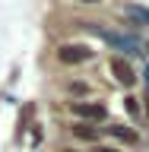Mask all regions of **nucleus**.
I'll use <instances>...</instances> for the list:
<instances>
[{
    "instance_id": "6e6552de",
    "label": "nucleus",
    "mask_w": 149,
    "mask_h": 152,
    "mask_svg": "<svg viewBox=\"0 0 149 152\" xmlns=\"http://www.w3.org/2000/svg\"><path fill=\"white\" fill-rule=\"evenodd\" d=\"M67 89H70L73 95H86V92H89V86H86V83H70Z\"/></svg>"
},
{
    "instance_id": "423d86ee",
    "label": "nucleus",
    "mask_w": 149,
    "mask_h": 152,
    "mask_svg": "<svg viewBox=\"0 0 149 152\" xmlns=\"http://www.w3.org/2000/svg\"><path fill=\"white\" fill-rule=\"evenodd\" d=\"M124 16L137 19L140 26H149V10H143V7H124Z\"/></svg>"
},
{
    "instance_id": "f03ea898",
    "label": "nucleus",
    "mask_w": 149,
    "mask_h": 152,
    "mask_svg": "<svg viewBox=\"0 0 149 152\" xmlns=\"http://www.w3.org/2000/svg\"><path fill=\"white\" fill-rule=\"evenodd\" d=\"M57 60L67 66H76V64H86V60H92V51L86 45H60L57 48Z\"/></svg>"
},
{
    "instance_id": "39448f33",
    "label": "nucleus",
    "mask_w": 149,
    "mask_h": 152,
    "mask_svg": "<svg viewBox=\"0 0 149 152\" xmlns=\"http://www.w3.org/2000/svg\"><path fill=\"white\" fill-rule=\"evenodd\" d=\"M108 133H111V136H117V140H124V142H137V133L127 130L124 124H111V127H108Z\"/></svg>"
},
{
    "instance_id": "9d476101",
    "label": "nucleus",
    "mask_w": 149,
    "mask_h": 152,
    "mask_svg": "<svg viewBox=\"0 0 149 152\" xmlns=\"http://www.w3.org/2000/svg\"><path fill=\"white\" fill-rule=\"evenodd\" d=\"M95 152H117V149H111V146H98Z\"/></svg>"
},
{
    "instance_id": "0eeeda50",
    "label": "nucleus",
    "mask_w": 149,
    "mask_h": 152,
    "mask_svg": "<svg viewBox=\"0 0 149 152\" xmlns=\"http://www.w3.org/2000/svg\"><path fill=\"white\" fill-rule=\"evenodd\" d=\"M70 130H73V136H79V140H95V136H98V130H95V127H86V124H76Z\"/></svg>"
},
{
    "instance_id": "20e7f679",
    "label": "nucleus",
    "mask_w": 149,
    "mask_h": 152,
    "mask_svg": "<svg viewBox=\"0 0 149 152\" xmlns=\"http://www.w3.org/2000/svg\"><path fill=\"white\" fill-rule=\"evenodd\" d=\"M111 73H114V79L121 86H133V79H137V73H133V66L124 60V57H114L111 60Z\"/></svg>"
},
{
    "instance_id": "7ed1b4c3",
    "label": "nucleus",
    "mask_w": 149,
    "mask_h": 152,
    "mask_svg": "<svg viewBox=\"0 0 149 152\" xmlns=\"http://www.w3.org/2000/svg\"><path fill=\"white\" fill-rule=\"evenodd\" d=\"M70 111H73L76 117H86V121H105V117H108L105 104H98V102H73Z\"/></svg>"
},
{
    "instance_id": "f8f14e48",
    "label": "nucleus",
    "mask_w": 149,
    "mask_h": 152,
    "mask_svg": "<svg viewBox=\"0 0 149 152\" xmlns=\"http://www.w3.org/2000/svg\"><path fill=\"white\" fill-rule=\"evenodd\" d=\"M67 152H76V149H67Z\"/></svg>"
},
{
    "instance_id": "9b49d317",
    "label": "nucleus",
    "mask_w": 149,
    "mask_h": 152,
    "mask_svg": "<svg viewBox=\"0 0 149 152\" xmlns=\"http://www.w3.org/2000/svg\"><path fill=\"white\" fill-rule=\"evenodd\" d=\"M79 3H102V0H79Z\"/></svg>"
},
{
    "instance_id": "1a4fd4ad",
    "label": "nucleus",
    "mask_w": 149,
    "mask_h": 152,
    "mask_svg": "<svg viewBox=\"0 0 149 152\" xmlns=\"http://www.w3.org/2000/svg\"><path fill=\"white\" fill-rule=\"evenodd\" d=\"M124 104H127V111H130V114H137V111H140V108H137V98H127Z\"/></svg>"
},
{
    "instance_id": "f257e3e1",
    "label": "nucleus",
    "mask_w": 149,
    "mask_h": 152,
    "mask_svg": "<svg viewBox=\"0 0 149 152\" xmlns=\"http://www.w3.org/2000/svg\"><path fill=\"white\" fill-rule=\"evenodd\" d=\"M86 28H89L92 35H98L102 41H108L111 48L124 51V54H137V41H133L130 35H121V32H111V28H102L98 22H86Z\"/></svg>"
},
{
    "instance_id": "ddd939ff",
    "label": "nucleus",
    "mask_w": 149,
    "mask_h": 152,
    "mask_svg": "<svg viewBox=\"0 0 149 152\" xmlns=\"http://www.w3.org/2000/svg\"><path fill=\"white\" fill-rule=\"evenodd\" d=\"M146 117H149V108H146Z\"/></svg>"
}]
</instances>
